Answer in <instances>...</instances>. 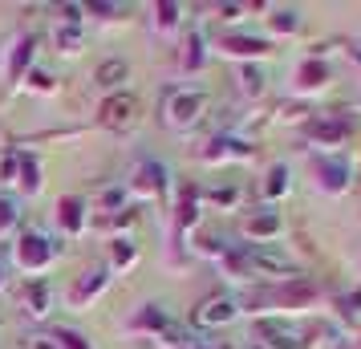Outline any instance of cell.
<instances>
[{"label": "cell", "mask_w": 361, "mask_h": 349, "mask_svg": "<svg viewBox=\"0 0 361 349\" xmlns=\"http://www.w3.org/2000/svg\"><path fill=\"white\" fill-rule=\"evenodd\" d=\"M240 317V297H231V293H207V297L195 305V313H191V325L199 333L203 329H228L231 321Z\"/></svg>", "instance_id": "cell-3"}, {"label": "cell", "mask_w": 361, "mask_h": 349, "mask_svg": "<svg viewBox=\"0 0 361 349\" xmlns=\"http://www.w3.org/2000/svg\"><path fill=\"white\" fill-rule=\"evenodd\" d=\"M321 297V288L305 276H296V281H280L276 288H268V305H276V309H300V305H312V300Z\"/></svg>", "instance_id": "cell-8"}, {"label": "cell", "mask_w": 361, "mask_h": 349, "mask_svg": "<svg viewBox=\"0 0 361 349\" xmlns=\"http://www.w3.org/2000/svg\"><path fill=\"white\" fill-rule=\"evenodd\" d=\"M94 82H98L102 90H114V94H118L122 82H130V66H126V61H118V57H114V61H102V66L94 69Z\"/></svg>", "instance_id": "cell-20"}, {"label": "cell", "mask_w": 361, "mask_h": 349, "mask_svg": "<svg viewBox=\"0 0 361 349\" xmlns=\"http://www.w3.org/2000/svg\"><path fill=\"white\" fill-rule=\"evenodd\" d=\"M179 20H183V4H175V0H171V4H166V0L154 4V29H159V33H175Z\"/></svg>", "instance_id": "cell-26"}, {"label": "cell", "mask_w": 361, "mask_h": 349, "mask_svg": "<svg viewBox=\"0 0 361 349\" xmlns=\"http://www.w3.org/2000/svg\"><path fill=\"white\" fill-rule=\"evenodd\" d=\"M57 224H61V232L66 235H82L90 216H85V200L82 195H66V200H57Z\"/></svg>", "instance_id": "cell-17"}, {"label": "cell", "mask_w": 361, "mask_h": 349, "mask_svg": "<svg viewBox=\"0 0 361 349\" xmlns=\"http://www.w3.org/2000/svg\"><path fill=\"white\" fill-rule=\"evenodd\" d=\"M256 341L264 349H305V333L284 317H260L256 321Z\"/></svg>", "instance_id": "cell-4"}, {"label": "cell", "mask_w": 361, "mask_h": 349, "mask_svg": "<svg viewBox=\"0 0 361 349\" xmlns=\"http://www.w3.org/2000/svg\"><path fill=\"white\" fill-rule=\"evenodd\" d=\"M33 57H37V33H20L17 41H13V49H8V82L29 78Z\"/></svg>", "instance_id": "cell-15"}, {"label": "cell", "mask_w": 361, "mask_h": 349, "mask_svg": "<svg viewBox=\"0 0 361 349\" xmlns=\"http://www.w3.org/2000/svg\"><path fill=\"white\" fill-rule=\"evenodd\" d=\"M166 166L154 163V159H147V163L138 166V175H134L130 183V195H138V200H163L166 195Z\"/></svg>", "instance_id": "cell-13"}, {"label": "cell", "mask_w": 361, "mask_h": 349, "mask_svg": "<svg viewBox=\"0 0 361 349\" xmlns=\"http://www.w3.org/2000/svg\"><path fill=\"white\" fill-rule=\"evenodd\" d=\"M4 281H8V272H4V264H0V293H4Z\"/></svg>", "instance_id": "cell-36"}, {"label": "cell", "mask_w": 361, "mask_h": 349, "mask_svg": "<svg viewBox=\"0 0 361 349\" xmlns=\"http://www.w3.org/2000/svg\"><path fill=\"white\" fill-rule=\"evenodd\" d=\"M134 118H138V98L126 94V90L110 94V98L102 102V110H98V122L110 126V130H126V126H134Z\"/></svg>", "instance_id": "cell-7"}, {"label": "cell", "mask_w": 361, "mask_h": 349, "mask_svg": "<svg viewBox=\"0 0 361 349\" xmlns=\"http://www.w3.org/2000/svg\"><path fill=\"white\" fill-rule=\"evenodd\" d=\"M312 171H317V187L321 191H329V195H341V191H349V183H353V166H349V159L345 154H321L317 163H312Z\"/></svg>", "instance_id": "cell-6"}, {"label": "cell", "mask_w": 361, "mask_h": 349, "mask_svg": "<svg viewBox=\"0 0 361 349\" xmlns=\"http://www.w3.org/2000/svg\"><path fill=\"white\" fill-rule=\"evenodd\" d=\"M53 45H57V53H66V57H78V53L85 49V37H82V29L78 25H57L53 29Z\"/></svg>", "instance_id": "cell-22"}, {"label": "cell", "mask_w": 361, "mask_h": 349, "mask_svg": "<svg viewBox=\"0 0 361 349\" xmlns=\"http://www.w3.org/2000/svg\"><path fill=\"white\" fill-rule=\"evenodd\" d=\"M288 179H293L288 163H272L268 166V179H264V200L272 203V200H280V195H288Z\"/></svg>", "instance_id": "cell-23"}, {"label": "cell", "mask_w": 361, "mask_h": 349, "mask_svg": "<svg viewBox=\"0 0 361 349\" xmlns=\"http://www.w3.org/2000/svg\"><path fill=\"white\" fill-rule=\"evenodd\" d=\"M199 191L195 187H183V200H179V240H187V232L199 224Z\"/></svg>", "instance_id": "cell-24"}, {"label": "cell", "mask_w": 361, "mask_h": 349, "mask_svg": "<svg viewBox=\"0 0 361 349\" xmlns=\"http://www.w3.org/2000/svg\"><path fill=\"white\" fill-rule=\"evenodd\" d=\"M203 57H207V41H203L199 33H191V37H187V53H183V69H187V73L199 69V66H203Z\"/></svg>", "instance_id": "cell-28"}, {"label": "cell", "mask_w": 361, "mask_h": 349, "mask_svg": "<svg viewBox=\"0 0 361 349\" xmlns=\"http://www.w3.org/2000/svg\"><path fill=\"white\" fill-rule=\"evenodd\" d=\"M25 349H61V345H57V337H53V333H37V337L25 341Z\"/></svg>", "instance_id": "cell-35"}, {"label": "cell", "mask_w": 361, "mask_h": 349, "mask_svg": "<svg viewBox=\"0 0 361 349\" xmlns=\"http://www.w3.org/2000/svg\"><path fill=\"white\" fill-rule=\"evenodd\" d=\"M29 90L33 94H57V78H53L49 69H29Z\"/></svg>", "instance_id": "cell-31"}, {"label": "cell", "mask_w": 361, "mask_h": 349, "mask_svg": "<svg viewBox=\"0 0 361 349\" xmlns=\"http://www.w3.org/2000/svg\"><path fill=\"white\" fill-rule=\"evenodd\" d=\"M300 8H288V4H276V8H268V29L272 33H300Z\"/></svg>", "instance_id": "cell-21"}, {"label": "cell", "mask_w": 361, "mask_h": 349, "mask_svg": "<svg viewBox=\"0 0 361 349\" xmlns=\"http://www.w3.org/2000/svg\"><path fill=\"white\" fill-rule=\"evenodd\" d=\"M240 235H244L247 244H272V240L284 235V219H280V212H272V207L247 212V216L240 219Z\"/></svg>", "instance_id": "cell-5"}, {"label": "cell", "mask_w": 361, "mask_h": 349, "mask_svg": "<svg viewBox=\"0 0 361 349\" xmlns=\"http://www.w3.org/2000/svg\"><path fill=\"white\" fill-rule=\"evenodd\" d=\"M353 138V122L341 114H329V118H317L309 126V142L312 147H341Z\"/></svg>", "instance_id": "cell-12"}, {"label": "cell", "mask_w": 361, "mask_h": 349, "mask_svg": "<svg viewBox=\"0 0 361 349\" xmlns=\"http://www.w3.org/2000/svg\"><path fill=\"white\" fill-rule=\"evenodd\" d=\"M333 82V69L321 61V57H309V61H300V69H296V90L300 94H317L321 85Z\"/></svg>", "instance_id": "cell-18"}, {"label": "cell", "mask_w": 361, "mask_h": 349, "mask_svg": "<svg viewBox=\"0 0 361 349\" xmlns=\"http://www.w3.org/2000/svg\"><path fill=\"white\" fill-rule=\"evenodd\" d=\"M171 325H175V317L166 313L159 300H147V305H142V309H138V313L130 317V329L138 333V337H147V341L163 337V333L171 329Z\"/></svg>", "instance_id": "cell-11"}, {"label": "cell", "mask_w": 361, "mask_h": 349, "mask_svg": "<svg viewBox=\"0 0 361 349\" xmlns=\"http://www.w3.org/2000/svg\"><path fill=\"white\" fill-rule=\"evenodd\" d=\"M57 256H61V248H57L45 232H25L17 244H13V264H17L20 272H29V281H41V276L57 264Z\"/></svg>", "instance_id": "cell-2"}, {"label": "cell", "mask_w": 361, "mask_h": 349, "mask_svg": "<svg viewBox=\"0 0 361 349\" xmlns=\"http://www.w3.org/2000/svg\"><path fill=\"white\" fill-rule=\"evenodd\" d=\"M17 224H20V203L0 195V240H8V235L17 232Z\"/></svg>", "instance_id": "cell-27"}, {"label": "cell", "mask_w": 361, "mask_h": 349, "mask_svg": "<svg viewBox=\"0 0 361 349\" xmlns=\"http://www.w3.org/2000/svg\"><path fill=\"white\" fill-rule=\"evenodd\" d=\"M256 150L247 138H235V134H219L203 147V163H247Z\"/></svg>", "instance_id": "cell-9"}, {"label": "cell", "mask_w": 361, "mask_h": 349, "mask_svg": "<svg viewBox=\"0 0 361 349\" xmlns=\"http://www.w3.org/2000/svg\"><path fill=\"white\" fill-rule=\"evenodd\" d=\"M0 325H4V321H0Z\"/></svg>", "instance_id": "cell-37"}, {"label": "cell", "mask_w": 361, "mask_h": 349, "mask_svg": "<svg viewBox=\"0 0 361 349\" xmlns=\"http://www.w3.org/2000/svg\"><path fill=\"white\" fill-rule=\"evenodd\" d=\"M337 309H341L345 317H361V288H353V293L337 297Z\"/></svg>", "instance_id": "cell-34"}, {"label": "cell", "mask_w": 361, "mask_h": 349, "mask_svg": "<svg viewBox=\"0 0 361 349\" xmlns=\"http://www.w3.org/2000/svg\"><path fill=\"white\" fill-rule=\"evenodd\" d=\"M17 175H20V150H8V154L0 159V183L4 187L17 183Z\"/></svg>", "instance_id": "cell-32"}, {"label": "cell", "mask_w": 361, "mask_h": 349, "mask_svg": "<svg viewBox=\"0 0 361 349\" xmlns=\"http://www.w3.org/2000/svg\"><path fill=\"white\" fill-rule=\"evenodd\" d=\"M110 288V268H85L78 284H73V293H69V305L73 309H90L94 300H102V293Z\"/></svg>", "instance_id": "cell-10"}, {"label": "cell", "mask_w": 361, "mask_h": 349, "mask_svg": "<svg viewBox=\"0 0 361 349\" xmlns=\"http://www.w3.org/2000/svg\"><path fill=\"white\" fill-rule=\"evenodd\" d=\"M53 337H57V345L61 349H94L78 329H53Z\"/></svg>", "instance_id": "cell-33"}, {"label": "cell", "mask_w": 361, "mask_h": 349, "mask_svg": "<svg viewBox=\"0 0 361 349\" xmlns=\"http://www.w3.org/2000/svg\"><path fill=\"white\" fill-rule=\"evenodd\" d=\"M207 114V94L195 85H175L163 98V126L166 130H191Z\"/></svg>", "instance_id": "cell-1"}, {"label": "cell", "mask_w": 361, "mask_h": 349, "mask_svg": "<svg viewBox=\"0 0 361 349\" xmlns=\"http://www.w3.org/2000/svg\"><path fill=\"white\" fill-rule=\"evenodd\" d=\"M20 309L29 317H49L53 309V284L41 276V281H29L25 288H20Z\"/></svg>", "instance_id": "cell-16"}, {"label": "cell", "mask_w": 361, "mask_h": 349, "mask_svg": "<svg viewBox=\"0 0 361 349\" xmlns=\"http://www.w3.org/2000/svg\"><path fill=\"white\" fill-rule=\"evenodd\" d=\"M17 183H20V191H25V195H37V191H41V163H37L33 154H25V150H20V175H17Z\"/></svg>", "instance_id": "cell-25"}, {"label": "cell", "mask_w": 361, "mask_h": 349, "mask_svg": "<svg viewBox=\"0 0 361 349\" xmlns=\"http://www.w3.org/2000/svg\"><path fill=\"white\" fill-rule=\"evenodd\" d=\"M142 260V248H138V240L130 235H118L114 244H110V272H126Z\"/></svg>", "instance_id": "cell-19"}, {"label": "cell", "mask_w": 361, "mask_h": 349, "mask_svg": "<svg viewBox=\"0 0 361 349\" xmlns=\"http://www.w3.org/2000/svg\"><path fill=\"white\" fill-rule=\"evenodd\" d=\"M199 200L215 203V207H235V203H240V187H235V183H231V187H212V191H203Z\"/></svg>", "instance_id": "cell-29"}, {"label": "cell", "mask_w": 361, "mask_h": 349, "mask_svg": "<svg viewBox=\"0 0 361 349\" xmlns=\"http://www.w3.org/2000/svg\"><path fill=\"white\" fill-rule=\"evenodd\" d=\"M240 82H244V94H247V98H260V94H264V69L252 61V66L240 69Z\"/></svg>", "instance_id": "cell-30"}, {"label": "cell", "mask_w": 361, "mask_h": 349, "mask_svg": "<svg viewBox=\"0 0 361 349\" xmlns=\"http://www.w3.org/2000/svg\"><path fill=\"white\" fill-rule=\"evenodd\" d=\"M219 49L228 53V57H240V61H260L264 53L272 49V41H264V37H247V33H228L219 41Z\"/></svg>", "instance_id": "cell-14"}]
</instances>
